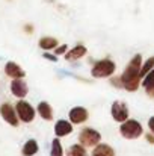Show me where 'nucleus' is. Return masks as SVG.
<instances>
[{
    "instance_id": "nucleus-1",
    "label": "nucleus",
    "mask_w": 154,
    "mask_h": 156,
    "mask_svg": "<svg viewBox=\"0 0 154 156\" xmlns=\"http://www.w3.org/2000/svg\"><path fill=\"white\" fill-rule=\"evenodd\" d=\"M141 62H142L141 55H136V56L130 61V64L127 65L124 74H122L121 79H119L121 83L124 85V88H125L127 91H136V88L139 87V80H141L139 73H141V67H142Z\"/></svg>"
},
{
    "instance_id": "nucleus-2",
    "label": "nucleus",
    "mask_w": 154,
    "mask_h": 156,
    "mask_svg": "<svg viewBox=\"0 0 154 156\" xmlns=\"http://www.w3.org/2000/svg\"><path fill=\"white\" fill-rule=\"evenodd\" d=\"M121 135L127 140H136L142 135V126L136 120H125L121 126Z\"/></svg>"
},
{
    "instance_id": "nucleus-3",
    "label": "nucleus",
    "mask_w": 154,
    "mask_h": 156,
    "mask_svg": "<svg viewBox=\"0 0 154 156\" xmlns=\"http://www.w3.org/2000/svg\"><path fill=\"white\" fill-rule=\"evenodd\" d=\"M113 71H115V64L110 59H103L94 65L91 74L94 77H107V76L113 74Z\"/></svg>"
},
{
    "instance_id": "nucleus-4",
    "label": "nucleus",
    "mask_w": 154,
    "mask_h": 156,
    "mask_svg": "<svg viewBox=\"0 0 154 156\" xmlns=\"http://www.w3.org/2000/svg\"><path fill=\"white\" fill-rule=\"evenodd\" d=\"M100 140H101V135H100V132H97V130H94V129H83L80 133H79V141L83 144V146H86V147H94V146H97L98 143H100Z\"/></svg>"
},
{
    "instance_id": "nucleus-5",
    "label": "nucleus",
    "mask_w": 154,
    "mask_h": 156,
    "mask_svg": "<svg viewBox=\"0 0 154 156\" xmlns=\"http://www.w3.org/2000/svg\"><path fill=\"white\" fill-rule=\"evenodd\" d=\"M17 114H18V118L23 121V123H30L33 118H35V109L30 106V103L24 102V100H20L17 106Z\"/></svg>"
},
{
    "instance_id": "nucleus-6",
    "label": "nucleus",
    "mask_w": 154,
    "mask_h": 156,
    "mask_svg": "<svg viewBox=\"0 0 154 156\" xmlns=\"http://www.w3.org/2000/svg\"><path fill=\"white\" fill-rule=\"evenodd\" d=\"M0 115H2V118L6 121V123H9L11 126H18V114L15 112V109L11 106L9 103H2L0 105Z\"/></svg>"
},
{
    "instance_id": "nucleus-7",
    "label": "nucleus",
    "mask_w": 154,
    "mask_h": 156,
    "mask_svg": "<svg viewBox=\"0 0 154 156\" xmlns=\"http://www.w3.org/2000/svg\"><path fill=\"white\" fill-rule=\"evenodd\" d=\"M112 117L115 121H119V123H124L125 120H128V109L125 103L122 102H113L112 105Z\"/></svg>"
},
{
    "instance_id": "nucleus-8",
    "label": "nucleus",
    "mask_w": 154,
    "mask_h": 156,
    "mask_svg": "<svg viewBox=\"0 0 154 156\" xmlns=\"http://www.w3.org/2000/svg\"><path fill=\"white\" fill-rule=\"evenodd\" d=\"M27 83L23 80V77H18V79H14L11 82V93L18 97V99H23L27 96Z\"/></svg>"
},
{
    "instance_id": "nucleus-9",
    "label": "nucleus",
    "mask_w": 154,
    "mask_h": 156,
    "mask_svg": "<svg viewBox=\"0 0 154 156\" xmlns=\"http://www.w3.org/2000/svg\"><path fill=\"white\" fill-rule=\"evenodd\" d=\"M70 120L73 123H76V124H80V123H83V121L88 120V111L85 108H80V106L73 108L70 111Z\"/></svg>"
},
{
    "instance_id": "nucleus-10",
    "label": "nucleus",
    "mask_w": 154,
    "mask_h": 156,
    "mask_svg": "<svg viewBox=\"0 0 154 156\" xmlns=\"http://www.w3.org/2000/svg\"><path fill=\"white\" fill-rule=\"evenodd\" d=\"M5 73L9 76V77H12V79H18V77H24V71H23V68L17 64V62H6V65H5Z\"/></svg>"
},
{
    "instance_id": "nucleus-11",
    "label": "nucleus",
    "mask_w": 154,
    "mask_h": 156,
    "mask_svg": "<svg viewBox=\"0 0 154 156\" xmlns=\"http://www.w3.org/2000/svg\"><path fill=\"white\" fill-rule=\"evenodd\" d=\"M54 132L57 136H65V135L73 132V126H71V123H68L65 120H59L54 126Z\"/></svg>"
},
{
    "instance_id": "nucleus-12",
    "label": "nucleus",
    "mask_w": 154,
    "mask_h": 156,
    "mask_svg": "<svg viewBox=\"0 0 154 156\" xmlns=\"http://www.w3.org/2000/svg\"><path fill=\"white\" fill-rule=\"evenodd\" d=\"M85 55H86V47L85 46H76L73 50H70L65 55V58H67V61H76V59L83 58Z\"/></svg>"
},
{
    "instance_id": "nucleus-13",
    "label": "nucleus",
    "mask_w": 154,
    "mask_h": 156,
    "mask_svg": "<svg viewBox=\"0 0 154 156\" xmlns=\"http://www.w3.org/2000/svg\"><path fill=\"white\" fill-rule=\"evenodd\" d=\"M23 156H33L35 153H38V144L35 140H29L24 146H23V150H21Z\"/></svg>"
},
{
    "instance_id": "nucleus-14",
    "label": "nucleus",
    "mask_w": 154,
    "mask_h": 156,
    "mask_svg": "<svg viewBox=\"0 0 154 156\" xmlns=\"http://www.w3.org/2000/svg\"><path fill=\"white\" fill-rule=\"evenodd\" d=\"M38 112H39V115L44 120H51L53 118V109H51V106L47 102H41L38 105Z\"/></svg>"
},
{
    "instance_id": "nucleus-15",
    "label": "nucleus",
    "mask_w": 154,
    "mask_h": 156,
    "mask_svg": "<svg viewBox=\"0 0 154 156\" xmlns=\"http://www.w3.org/2000/svg\"><path fill=\"white\" fill-rule=\"evenodd\" d=\"M92 156H115V152H113L112 147H109L106 144H100V146L95 147Z\"/></svg>"
},
{
    "instance_id": "nucleus-16",
    "label": "nucleus",
    "mask_w": 154,
    "mask_h": 156,
    "mask_svg": "<svg viewBox=\"0 0 154 156\" xmlns=\"http://www.w3.org/2000/svg\"><path fill=\"white\" fill-rule=\"evenodd\" d=\"M56 44H57V41H56L54 38H51V37H44V38H41V40H39V47H41V49H44V50L54 49V47H56Z\"/></svg>"
},
{
    "instance_id": "nucleus-17",
    "label": "nucleus",
    "mask_w": 154,
    "mask_h": 156,
    "mask_svg": "<svg viewBox=\"0 0 154 156\" xmlns=\"http://www.w3.org/2000/svg\"><path fill=\"white\" fill-rule=\"evenodd\" d=\"M67 156H88V153H86V150H85L82 146L76 144V146H71V147H70Z\"/></svg>"
},
{
    "instance_id": "nucleus-18",
    "label": "nucleus",
    "mask_w": 154,
    "mask_h": 156,
    "mask_svg": "<svg viewBox=\"0 0 154 156\" xmlns=\"http://www.w3.org/2000/svg\"><path fill=\"white\" fill-rule=\"evenodd\" d=\"M153 68H154V56L153 58H150V59H148V61L141 67V73H139V76H141V77H144V76H145V74H148Z\"/></svg>"
},
{
    "instance_id": "nucleus-19",
    "label": "nucleus",
    "mask_w": 154,
    "mask_h": 156,
    "mask_svg": "<svg viewBox=\"0 0 154 156\" xmlns=\"http://www.w3.org/2000/svg\"><path fill=\"white\" fill-rule=\"evenodd\" d=\"M51 156H63L62 146H60V143H59L57 138H54L53 143H51Z\"/></svg>"
},
{
    "instance_id": "nucleus-20",
    "label": "nucleus",
    "mask_w": 154,
    "mask_h": 156,
    "mask_svg": "<svg viewBox=\"0 0 154 156\" xmlns=\"http://www.w3.org/2000/svg\"><path fill=\"white\" fill-rule=\"evenodd\" d=\"M151 82H154V68L147 74V77L144 79V87H147V85H150Z\"/></svg>"
},
{
    "instance_id": "nucleus-21",
    "label": "nucleus",
    "mask_w": 154,
    "mask_h": 156,
    "mask_svg": "<svg viewBox=\"0 0 154 156\" xmlns=\"http://www.w3.org/2000/svg\"><path fill=\"white\" fill-rule=\"evenodd\" d=\"M145 90H147V93H148L150 97H154V82H151L150 85H147Z\"/></svg>"
},
{
    "instance_id": "nucleus-22",
    "label": "nucleus",
    "mask_w": 154,
    "mask_h": 156,
    "mask_svg": "<svg viewBox=\"0 0 154 156\" xmlns=\"http://www.w3.org/2000/svg\"><path fill=\"white\" fill-rule=\"evenodd\" d=\"M65 50H67V46H60V47L56 49V55H62Z\"/></svg>"
},
{
    "instance_id": "nucleus-23",
    "label": "nucleus",
    "mask_w": 154,
    "mask_h": 156,
    "mask_svg": "<svg viewBox=\"0 0 154 156\" xmlns=\"http://www.w3.org/2000/svg\"><path fill=\"white\" fill-rule=\"evenodd\" d=\"M148 126H150L151 132L154 133V117H151V118H150V121H148Z\"/></svg>"
},
{
    "instance_id": "nucleus-24",
    "label": "nucleus",
    "mask_w": 154,
    "mask_h": 156,
    "mask_svg": "<svg viewBox=\"0 0 154 156\" xmlns=\"http://www.w3.org/2000/svg\"><path fill=\"white\" fill-rule=\"evenodd\" d=\"M44 58H46V59H50V61H53V62L56 61V58H54L53 55H49V53H46V55H44Z\"/></svg>"
},
{
    "instance_id": "nucleus-25",
    "label": "nucleus",
    "mask_w": 154,
    "mask_h": 156,
    "mask_svg": "<svg viewBox=\"0 0 154 156\" xmlns=\"http://www.w3.org/2000/svg\"><path fill=\"white\" fill-rule=\"evenodd\" d=\"M147 140H148V141H150L151 144H154V136H151V135H148V136H147Z\"/></svg>"
}]
</instances>
